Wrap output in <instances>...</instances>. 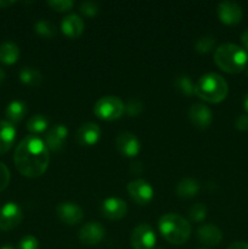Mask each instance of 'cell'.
I'll use <instances>...</instances> for the list:
<instances>
[{"instance_id":"obj_1","label":"cell","mask_w":248,"mask_h":249,"mask_svg":"<svg viewBox=\"0 0 248 249\" xmlns=\"http://www.w3.org/2000/svg\"><path fill=\"white\" fill-rule=\"evenodd\" d=\"M14 163L23 177L31 179L41 177L50 163V155L45 142L39 136H26L15 150Z\"/></svg>"},{"instance_id":"obj_2","label":"cell","mask_w":248,"mask_h":249,"mask_svg":"<svg viewBox=\"0 0 248 249\" xmlns=\"http://www.w3.org/2000/svg\"><path fill=\"white\" fill-rule=\"evenodd\" d=\"M214 62L221 71L230 74H237L246 68L248 53L245 49L236 44H223L214 53Z\"/></svg>"},{"instance_id":"obj_3","label":"cell","mask_w":248,"mask_h":249,"mask_svg":"<svg viewBox=\"0 0 248 249\" xmlns=\"http://www.w3.org/2000/svg\"><path fill=\"white\" fill-rule=\"evenodd\" d=\"M228 94V83L216 73H207L202 75L195 87V95L209 104H219L224 101Z\"/></svg>"},{"instance_id":"obj_4","label":"cell","mask_w":248,"mask_h":249,"mask_svg":"<svg viewBox=\"0 0 248 249\" xmlns=\"http://www.w3.org/2000/svg\"><path fill=\"white\" fill-rule=\"evenodd\" d=\"M158 228L163 237L175 246L184 245L191 235V225L189 221L175 213L164 214L159 219Z\"/></svg>"},{"instance_id":"obj_5","label":"cell","mask_w":248,"mask_h":249,"mask_svg":"<svg viewBox=\"0 0 248 249\" xmlns=\"http://www.w3.org/2000/svg\"><path fill=\"white\" fill-rule=\"evenodd\" d=\"M125 112V106L118 96H104L96 101L94 106V113L102 121H117Z\"/></svg>"},{"instance_id":"obj_6","label":"cell","mask_w":248,"mask_h":249,"mask_svg":"<svg viewBox=\"0 0 248 249\" xmlns=\"http://www.w3.org/2000/svg\"><path fill=\"white\" fill-rule=\"evenodd\" d=\"M23 212L14 202L5 203L0 208V231H11L21 224Z\"/></svg>"},{"instance_id":"obj_7","label":"cell","mask_w":248,"mask_h":249,"mask_svg":"<svg viewBox=\"0 0 248 249\" xmlns=\"http://www.w3.org/2000/svg\"><path fill=\"white\" fill-rule=\"evenodd\" d=\"M134 249H153L156 245V233L148 224H140L133 230L130 237Z\"/></svg>"},{"instance_id":"obj_8","label":"cell","mask_w":248,"mask_h":249,"mask_svg":"<svg viewBox=\"0 0 248 249\" xmlns=\"http://www.w3.org/2000/svg\"><path fill=\"white\" fill-rule=\"evenodd\" d=\"M130 198L139 206H146L153 198V189L147 181L142 179L133 180L126 186Z\"/></svg>"},{"instance_id":"obj_9","label":"cell","mask_w":248,"mask_h":249,"mask_svg":"<svg viewBox=\"0 0 248 249\" xmlns=\"http://www.w3.org/2000/svg\"><path fill=\"white\" fill-rule=\"evenodd\" d=\"M116 147L125 157H135L140 153L141 145L139 139L129 131H121L116 138Z\"/></svg>"},{"instance_id":"obj_10","label":"cell","mask_w":248,"mask_h":249,"mask_svg":"<svg viewBox=\"0 0 248 249\" xmlns=\"http://www.w3.org/2000/svg\"><path fill=\"white\" fill-rule=\"evenodd\" d=\"M218 17L226 26H236L243 16L242 7L233 1H223L218 5Z\"/></svg>"},{"instance_id":"obj_11","label":"cell","mask_w":248,"mask_h":249,"mask_svg":"<svg viewBox=\"0 0 248 249\" xmlns=\"http://www.w3.org/2000/svg\"><path fill=\"white\" fill-rule=\"evenodd\" d=\"M56 213L60 220L66 225L74 226L83 220V209L73 202H62L56 208Z\"/></svg>"},{"instance_id":"obj_12","label":"cell","mask_w":248,"mask_h":249,"mask_svg":"<svg viewBox=\"0 0 248 249\" xmlns=\"http://www.w3.org/2000/svg\"><path fill=\"white\" fill-rule=\"evenodd\" d=\"M106 230L97 221H90L82 226L79 230V240L85 246L99 245L104 240Z\"/></svg>"},{"instance_id":"obj_13","label":"cell","mask_w":248,"mask_h":249,"mask_svg":"<svg viewBox=\"0 0 248 249\" xmlns=\"http://www.w3.org/2000/svg\"><path fill=\"white\" fill-rule=\"evenodd\" d=\"M101 136V129L96 123L92 122H88V123L82 124L78 128L77 133H75V141L79 143L80 146H94L97 143Z\"/></svg>"},{"instance_id":"obj_14","label":"cell","mask_w":248,"mask_h":249,"mask_svg":"<svg viewBox=\"0 0 248 249\" xmlns=\"http://www.w3.org/2000/svg\"><path fill=\"white\" fill-rule=\"evenodd\" d=\"M68 136V129L62 124H57V125L53 126L46 131L45 136V145L49 151L53 152H58L65 147V143L67 141Z\"/></svg>"},{"instance_id":"obj_15","label":"cell","mask_w":248,"mask_h":249,"mask_svg":"<svg viewBox=\"0 0 248 249\" xmlns=\"http://www.w3.org/2000/svg\"><path fill=\"white\" fill-rule=\"evenodd\" d=\"M189 119L196 128L207 129L213 122V113L203 104H195L189 108Z\"/></svg>"},{"instance_id":"obj_16","label":"cell","mask_w":248,"mask_h":249,"mask_svg":"<svg viewBox=\"0 0 248 249\" xmlns=\"http://www.w3.org/2000/svg\"><path fill=\"white\" fill-rule=\"evenodd\" d=\"M101 212L105 218L109 220H119L124 218L128 212V206L125 202L117 197H109L105 199L101 206Z\"/></svg>"},{"instance_id":"obj_17","label":"cell","mask_w":248,"mask_h":249,"mask_svg":"<svg viewBox=\"0 0 248 249\" xmlns=\"http://www.w3.org/2000/svg\"><path fill=\"white\" fill-rule=\"evenodd\" d=\"M197 238L202 245L208 246V247H215L223 240V232L218 226L213 225V224H206L197 230Z\"/></svg>"},{"instance_id":"obj_18","label":"cell","mask_w":248,"mask_h":249,"mask_svg":"<svg viewBox=\"0 0 248 249\" xmlns=\"http://www.w3.org/2000/svg\"><path fill=\"white\" fill-rule=\"evenodd\" d=\"M61 29L66 36L71 39H77L84 32V21L78 15H68L62 19Z\"/></svg>"},{"instance_id":"obj_19","label":"cell","mask_w":248,"mask_h":249,"mask_svg":"<svg viewBox=\"0 0 248 249\" xmlns=\"http://www.w3.org/2000/svg\"><path fill=\"white\" fill-rule=\"evenodd\" d=\"M16 138V129L7 121H0V156L9 152Z\"/></svg>"},{"instance_id":"obj_20","label":"cell","mask_w":248,"mask_h":249,"mask_svg":"<svg viewBox=\"0 0 248 249\" xmlns=\"http://www.w3.org/2000/svg\"><path fill=\"white\" fill-rule=\"evenodd\" d=\"M27 112H28L27 105L23 101L16 100V101H12L7 105L6 109H5V116H6L7 122L14 125V124L19 123L26 117Z\"/></svg>"},{"instance_id":"obj_21","label":"cell","mask_w":248,"mask_h":249,"mask_svg":"<svg viewBox=\"0 0 248 249\" xmlns=\"http://www.w3.org/2000/svg\"><path fill=\"white\" fill-rule=\"evenodd\" d=\"M199 184L196 179L192 178H185L179 184L177 185V197L182 199H190L196 196L199 192Z\"/></svg>"},{"instance_id":"obj_22","label":"cell","mask_w":248,"mask_h":249,"mask_svg":"<svg viewBox=\"0 0 248 249\" xmlns=\"http://www.w3.org/2000/svg\"><path fill=\"white\" fill-rule=\"evenodd\" d=\"M19 57V49L12 41H5L0 45V62L4 65H14Z\"/></svg>"},{"instance_id":"obj_23","label":"cell","mask_w":248,"mask_h":249,"mask_svg":"<svg viewBox=\"0 0 248 249\" xmlns=\"http://www.w3.org/2000/svg\"><path fill=\"white\" fill-rule=\"evenodd\" d=\"M19 80L28 87H39L43 82V74L35 67H23L19 71Z\"/></svg>"},{"instance_id":"obj_24","label":"cell","mask_w":248,"mask_h":249,"mask_svg":"<svg viewBox=\"0 0 248 249\" xmlns=\"http://www.w3.org/2000/svg\"><path fill=\"white\" fill-rule=\"evenodd\" d=\"M49 128V119L43 114H35V116L31 117L27 121V130L32 134V135H39V134L45 133L46 129Z\"/></svg>"},{"instance_id":"obj_25","label":"cell","mask_w":248,"mask_h":249,"mask_svg":"<svg viewBox=\"0 0 248 249\" xmlns=\"http://www.w3.org/2000/svg\"><path fill=\"white\" fill-rule=\"evenodd\" d=\"M34 31L38 36L46 39H53L57 34L56 26L51 21H48V19H39L38 22H35L34 23Z\"/></svg>"},{"instance_id":"obj_26","label":"cell","mask_w":248,"mask_h":249,"mask_svg":"<svg viewBox=\"0 0 248 249\" xmlns=\"http://www.w3.org/2000/svg\"><path fill=\"white\" fill-rule=\"evenodd\" d=\"M174 85L175 89H177L180 94L185 95V96H191V95L195 94L196 83L192 82L191 78L187 77V75H179V77L175 78Z\"/></svg>"},{"instance_id":"obj_27","label":"cell","mask_w":248,"mask_h":249,"mask_svg":"<svg viewBox=\"0 0 248 249\" xmlns=\"http://www.w3.org/2000/svg\"><path fill=\"white\" fill-rule=\"evenodd\" d=\"M215 48V39L213 36H202L195 44V49L198 53H208Z\"/></svg>"},{"instance_id":"obj_28","label":"cell","mask_w":248,"mask_h":249,"mask_svg":"<svg viewBox=\"0 0 248 249\" xmlns=\"http://www.w3.org/2000/svg\"><path fill=\"white\" fill-rule=\"evenodd\" d=\"M189 216L191 220L199 223V221H203L207 216V208L204 204L202 203H196L190 208L189 211Z\"/></svg>"},{"instance_id":"obj_29","label":"cell","mask_w":248,"mask_h":249,"mask_svg":"<svg viewBox=\"0 0 248 249\" xmlns=\"http://www.w3.org/2000/svg\"><path fill=\"white\" fill-rule=\"evenodd\" d=\"M143 104L139 99H130L125 105V112L130 117H138L142 113Z\"/></svg>"},{"instance_id":"obj_30","label":"cell","mask_w":248,"mask_h":249,"mask_svg":"<svg viewBox=\"0 0 248 249\" xmlns=\"http://www.w3.org/2000/svg\"><path fill=\"white\" fill-rule=\"evenodd\" d=\"M99 4L95 1H83L79 5L80 14L87 17H94L99 14Z\"/></svg>"},{"instance_id":"obj_31","label":"cell","mask_w":248,"mask_h":249,"mask_svg":"<svg viewBox=\"0 0 248 249\" xmlns=\"http://www.w3.org/2000/svg\"><path fill=\"white\" fill-rule=\"evenodd\" d=\"M48 5L55 11L66 12L72 9L74 2L72 0H50V1H48Z\"/></svg>"},{"instance_id":"obj_32","label":"cell","mask_w":248,"mask_h":249,"mask_svg":"<svg viewBox=\"0 0 248 249\" xmlns=\"http://www.w3.org/2000/svg\"><path fill=\"white\" fill-rule=\"evenodd\" d=\"M10 180H11V174H10V170L4 163L0 162V192L4 191L10 184Z\"/></svg>"},{"instance_id":"obj_33","label":"cell","mask_w":248,"mask_h":249,"mask_svg":"<svg viewBox=\"0 0 248 249\" xmlns=\"http://www.w3.org/2000/svg\"><path fill=\"white\" fill-rule=\"evenodd\" d=\"M39 243L34 236H26V237L22 238L18 243V247L17 249H38Z\"/></svg>"},{"instance_id":"obj_34","label":"cell","mask_w":248,"mask_h":249,"mask_svg":"<svg viewBox=\"0 0 248 249\" xmlns=\"http://www.w3.org/2000/svg\"><path fill=\"white\" fill-rule=\"evenodd\" d=\"M235 126L237 130L248 131V114H241L235 122Z\"/></svg>"},{"instance_id":"obj_35","label":"cell","mask_w":248,"mask_h":249,"mask_svg":"<svg viewBox=\"0 0 248 249\" xmlns=\"http://www.w3.org/2000/svg\"><path fill=\"white\" fill-rule=\"evenodd\" d=\"M228 249H248V242L237 241V242H233L232 245L229 246Z\"/></svg>"},{"instance_id":"obj_36","label":"cell","mask_w":248,"mask_h":249,"mask_svg":"<svg viewBox=\"0 0 248 249\" xmlns=\"http://www.w3.org/2000/svg\"><path fill=\"white\" fill-rule=\"evenodd\" d=\"M241 41H242L245 49H247L248 50V29L242 33V36H241Z\"/></svg>"},{"instance_id":"obj_37","label":"cell","mask_w":248,"mask_h":249,"mask_svg":"<svg viewBox=\"0 0 248 249\" xmlns=\"http://www.w3.org/2000/svg\"><path fill=\"white\" fill-rule=\"evenodd\" d=\"M14 4L15 1H12V0H0V9H7Z\"/></svg>"},{"instance_id":"obj_38","label":"cell","mask_w":248,"mask_h":249,"mask_svg":"<svg viewBox=\"0 0 248 249\" xmlns=\"http://www.w3.org/2000/svg\"><path fill=\"white\" fill-rule=\"evenodd\" d=\"M243 108H245V111L248 113V94L246 95L245 99H243Z\"/></svg>"},{"instance_id":"obj_39","label":"cell","mask_w":248,"mask_h":249,"mask_svg":"<svg viewBox=\"0 0 248 249\" xmlns=\"http://www.w3.org/2000/svg\"><path fill=\"white\" fill-rule=\"evenodd\" d=\"M5 78H6V73H5V71L2 68H0V84L4 82Z\"/></svg>"},{"instance_id":"obj_40","label":"cell","mask_w":248,"mask_h":249,"mask_svg":"<svg viewBox=\"0 0 248 249\" xmlns=\"http://www.w3.org/2000/svg\"><path fill=\"white\" fill-rule=\"evenodd\" d=\"M0 249H15L12 246H4V247H1Z\"/></svg>"},{"instance_id":"obj_41","label":"cell","mask_w":248,"mask_h":249,"mask_svg":"<svg viewBox=\"0 0 248 249\" xmlns=\"http://www.w3.org/2000/svg\"><path fill=\"white\" fill-rule=\"evenodd\" d=\"M199 249H207V248H199Z\"/></svg>"}]
</instances>
